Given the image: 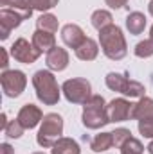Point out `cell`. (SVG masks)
<instances>
[{"label": "cell", "mask_w": 153, "mask_h": 154, "mask_svg": "<svg viewBox=\"0 0 153 154\" xmlns=\"http://www.w3.org/2000/svg\"><path fill=\"white\" fill-rule=\"evenodd\" d=\"M133 106L126 99H114L112 102L106 104V115L110 122H126L133 115Z\"/></svg>", "instance_id": "cell-9"}, {"label": "cell", "mask_w": 153, "mask_h": 154, "mask_svg": "<svg viewBox=\"0 0 153 154\" xmlns=\"http://www.w3.org/2000/svg\"><path fill=\"white\" fill-rule=\"evenodd\" d=\"M99 43H101L103 54L112 61H119L128 54L124 34H122L121 27H117L114 23L105 27L103 31H99Z\"/></svg>", "instance_id": "cell-1"}, {"label": "cell", "mask_w": 153, "mask_h": 154, "mask_svg": "<svg viewBox=\"0 0 153 154\" xmlns=\"http://www.w3.org/2000/svg\"><path fill=\"white\" fill-rule=\"evenodd\" d=\"M144 147L137 138H130L122 147H121V154H142Z\"/></svg>", "instance_id": "cell-25"}, {"label": "cell", "mask_w": 153, "mask_h": 154, "mask_svg": "<svg viewBox=\"0 0 153 154\" xmlns=\"http://www.w3.org/2000/svg\"><path fill=\"white\" fill-rule=\"evenodd\" d=\"M16 118L20 120V124H22L25 129H33V127H36L40 122L43 120V113H41V109H40L38 106H34V104H25V106H22V109L18 111Z\"/></svg>", "instance_id": "cell-11"}, {"label": "cell", "mask_w": 153, "mask_h": 154, "mask_svg": "<svg viewBox=\"0 0 153 154\" xmlns=\"http://www.w3.org/2000/svg\"><path fill=\"white\" fill-rule=\"evenodd\" d=\"M61 39H63V43L67 47H70V48L76 50L77 47L86 39V36H85V32H83V29L79 25H76V23H67L61 29Z\"/></svg>", "instance_id": "cell-13"}, {"label": "cell", "mask_w": 153, "mask_h": 154, "mask_svg": "<svg viewBox=\"0 0 153 154\" xmlns=\"http://www.w3.org/2000/svg\"><path fill=\"white\" fill-rule=\"evenodd\" d=\"M58 27H60L58 18L54 14H50V13H43L38 20H36V29H41V31H47V32H52L54 34L58 31Z\"/></svg>", "instance_id": "cell-22"}, {"label": "cell", "mask_w": 153, "mask_h": 154, "mask_svg": "<svg viewBox=\"0 0 153 154\" xmlns=\"http://www.w3.org/2000/svg\"><path fill=\"white\" fill-rule=\"evenodd\" d=\"M58 2H60V0H27V4L31 5L33 11H41V13L52 9V7H56Z\"/></svg>", "instance_id": "cell-27"}, {"label": "cell", "mask_w": 153, "mask_h": 154, "mask_svg": "<svg viewBox=\"0 0 153 154\" xmlns=\"http://www.w3.org/2000/svg\"><path fill=\"white\" fill-rule=\"evenodd\" d=\"M33 45L41 50V52H49L56 47V38L52 32H47V31H41V29H36L34 34H33Z\"/></svg>", "instance_id": "cell-14"}, {"label": "cell", "mask_w": 153, "mask_h": 154, "mask_svg": "<svg viewBox=\"0 0 153 154\" xmlns=\"http://www.w3.org/2000/svg\"><path fill=\"white\" fill-rule=\"evenodd\" d=\"M33 86L36 90V97L45 106H54L60 100V86L56 77L49 70H38L33 75Z\"/></svg>", "instance_id": "cell-2"}, {"label": "cell", "mask_w": 153, "mask_h": 154, "mask_svg": "<svg viewBox=\"0 0 153 154\" xmlns=\"http://www.w3.org/2000/svg\"><path fill=\"white\" fill-rule=\"evenodd\" d=\"M22 22H24V16H22L18 11L4 7V9L0 11V38L7 39L9 34H11V31L16 29Z\"/></svg>", "instance_id": "cell-10"}, {"label": "cell", "mask_w": 153, "mask_h": 154, "mask_svg": "<svg viewBox=\"0 0 153 154\" xmlns=\"http://www.w3.org/2000/svg\"><path fill=\"white\" fill-rule=\"evenodd\" d=\"M0 4H2L4 7H7V9L18 11V13L24 16V20L31 18V14H33V9H31V5L27 4V0H0Z\"/></svg>", "instance_id": "cell-21"}, {"label": "cell", "mask_w": 153, "mask_h": 154, "mask_svg": "<svg viewBox=\"0 0 153 154\" xmlns=\"http://www.w3.org/2000/svg\"><path fill=\"white\" fill-rule=\"evenodd\" d=\"M61 133H63V118L58 113H47L41 120L36 142L40 147L49 149L61 138Z\"/></svg>", "instance_id": "cell-4"}, {"label": "cell", "mask_w": 153, "mask_h": 154, "mask_svg": "<svg viewBox=\"0 0 153 154\" xmlns=\"http://www.w3.org/2000/svg\"><path fill=\"white\" fill-rule=\"evenodd\" d=\"M0 54H2V63H0V66L5 70L7 65H9V63H7V50H5V48H0Z\"/></svg>", "instance_id": "cell-30"}, {"label": "cell", "mask_w": 153, "mask_h": 154, "mask_svg": "<svg viewBox=\"0 0 153 154\" xmlns=\"http://www.w3.org/2000/svg\"><path fill=\"white\" fill-rule=\"evenodd\" d=\"M126 29L130 31V34L137 36L141 32H144L146 29V16L139 11H133L126 16Z\"/></svg>", "instance_id": "cell-17"}, {"label": "cell", "mask_w": 153, "mask_h": 154, "mask_svg": "<svg viewBox=\"0 0 153 154\" xmlns=\"http://www.w3.org/2000/svg\"><path fill=\"white\" fill-rule=\"evenodd\" d=\"M110 147H114V138H112V133H99L92 138L90 142V149L94 152H105L108 151Z\"/></svg>", "instance_id": "cell-19"}, {"label": "cell", "mask_w": 153, "mask_h": 154, "mask_svg": "<svg viewBox=\"0 0 153 154\" xmlns=\"http://www.w3.org/2000/svg\"><path fill=\"white\" fill-rule=\"evenodd\" d=\"M133 120H144V118H153V99L150 97H141V100L133 106Z\"/></svg>", "instance_id": "cell-18"}, {"label": "cell", "mask_w": 153, "mask_h": 154, "mask_svg": "<svg viewBox=\"0 0 153 154\" xmlns=\"http://www.w3.org/2000/svg\"><path fill=\"white\" fill-rule=\"evenodd\" d=\"M33 154H45V152H33Z\"/></svg>", "instance_id": "cell-36"}, {"label": "cell", "mask_w": 153, "mask_h": 154, "mask_svg": "<svg viewBox=\"0 0 153 154\" xmlns=\"http://www.w3.org/2000/svg\"><path fill=\"white\" fill-rule=\"evenodd\" d=\"M4 131H5V134H7L9 138H20V136L24 134L25 127L20 124V120H18V118H15V120H11V122L7 124V127H5Z\"/></svg>", "instance_id": "cell-26"}, {"label": "cell", "mask_w": 153, "mask_h": 154, "mask_svg": "<svg viewBox=\"0 0 153 154\" xmlns=\"http://www.w3.org/2000/svg\"><path fill=\"white\" fill-rule=\"evenodd\" d=\"M7 124H9V122L5 120V113H2V115H0V127H2V129H5V127H7Z\"/></svg>", "instance_id": "cell-32"}, {"label": "cell", "mask_w": 153, "mask_h": 154, "mask_svg": "<svg viewBox=\"0 0 153 154\" xmlns=\"http://www.w3.org/2000/svg\"><path fill=\"white\" fill-rule=\"evenodd\" d=\"M45 63L49 66V70H54V72H61L69 66V52L61 47H54L52 50L47 52V57H45Z\"/></svg>", "instance_id": "cell-12"}, {"label": "cell", "mask_w": 153, "mask_h": 154, "mask_svg": "<svg viewBox=\"0 0 153 154\" xmlns=\"http://www.w3.org/2000/svg\"><path fill=\"white\" fill-rule=\"evenodd\" d=\"M148 11H150V14L153 16V0L150 2V4H148Z\"/></svg>", "instance_id": "cell-33"}, {"label": "cell", "mask_w": 153, "mask_h": 154, "mask_svg": "<svg viewBox=\"0 0 153 154\" xmlns=\"http://www.w3.org/2000/svg\"><path fill=\"white\" fill-rule=\"evenodd\" d=\"M148 152H150V154H153V140H151V143L148 145Z\"/></svg>", "instance_id": "cell-34"}, {"label": "cell", "mask_w": 153, "mask_h": 154, "mask_svg": "<svg viewBox=\"0 0 153 154\" xmlns=\"http://www.w3.org/2000/svg\"><path fill=\"white\" fill-rule=\"evenodd\" d=\"M9 52H11V56H13L18 63H24V65L34 63L40 57V54H41V50H38L33 43H29L25 38L16 39V41L13 43V47L9 48Z\"/></svg>", "instance_id": "cell-8"}, {"label": "cell", "mask_w": 153, "mask_h": 154, "mask_svg": "<svg viewBox=\"0 0 153 154\" xmlns=\"http://www.w3.org/2000/svg\"><path fill=\"white\" fill-rule=\"evenodd\" d=\"M99 54V45L92 38H86L79 47L76 48V56L81 61H94Z\"/></svg>", "instance_id": "cell-15"}, {"label": "cell", "mask_w": 153, "mask_h": 154, "mask_svg": "<svg viewBox=\"0 0 153 154\" xmlns=\"http://www.w3.org/2000/svg\"><path fill=\"white\" fill-rule=\"evenodd\" d=\"M90 22H92V27H94V29L103 31L105 27H108V25L114 23V16H112L108 11H105V9H97V11H94Z\"/></svg>", "instance_id": "cell-20"}, {"label": "cell", "mask_w": 153, "mask_h": 154, "mask_svg": "<svg viewBox=\"0 0 153 154\" xmlns=\"http://www.w3.org/2000/svg\"><path fill=\"white\" fill-rule=\"evenodd\" d=\"M0 84H2L5 97L15 99V97L22 95V91L25 90L27 77L22 70H4V74L0 75Z\"/></svg>", "instance_id": "cell-7"}, {"label": "cell", "mask_w": 153, "mask_h": 154, "mask_svg": "<svg viewBox=\"0 0 153 154\" xmlns=\"http://www.w3.org/2000/svg\"><path fill=\"white\" fill-rule=\"evenodd\" d=\"M139 133L144 138H153V118L139 120Z\"/></svg>", "instance_id": "cell-28"}, {"label": "cell", "mask_w": 153, "mask_h": 154, "mask_svg": "<svg viewBox=\"0 0 153 154\" xmlns=\"http://www.w3.org/2000/svg\"><path fill=\"white\" fill-rule=\"evenodd\" d=\"M135 56L137 57H141V59H146V57H150L153 56V39H144V41H139L137 45H135Z\"/></svg>", "instance_id": "cell-23"}, {"label": "cell", "mask_w": 153, "mask_h": 154, "mask_svg": "<svg viewBox=\"0 0 153 154\" xmlns=\"http://www.w3.org/2000/svg\"><path fill=\"white\" fill-rule=\"evenodd\" d=\"M112 138H114V147L121 149V147L132 138V133H130V129H126V127H119V129L112 131Z\"/></svg>", "instance_id": "cell-24"}, {"label": "cell", "mask_w": 153, "mask_h": 154, "mask_svg": "<svg viewBox=\"0 0 153 154\" xmlns=\"http://www.w3.org/2000/svg\"><path fill=\"white\" fill-rule=\"evenodd\" d=\"M150 39H153V25H151V29H150Z\"/></svg>", "instance_id": "cell-35"}, {"label": "cell", "mask_w": 153, "mask_h": 154, "mask_svg": "<svg viewBox=\"0 0 153 154\" xmlns=\"http://www.w3.org/2000/svg\"><path fill=\"white\" fill-rule=\"evenodd\" d=\"M0 152L2 154H15V149H13L9 143H2V145H0Z\"/></svg>", "instance_id": "cell-31"}, {"label": "cell", "mask_w": 153, "mask_h": 154, "mask_svg": "<svg viewBox=\"0 0 153 154\" xmlns=\"http://www.w3.org/2000/svg\"><path fill=\"white\" fill-rule=\"evenodd\" d=\"M61 91L65 99L72 104H85L92 97V86L83 77H74V79L65 81L61 86Z\"/></svg>", "instance_id": "cell-6"}, {"label": "cell", "mask_w": 153, "mask_h": 154, "mask_svg": "<svg viewBox=\"0 0 153 154\" xmlns=\"http://www.w3.org/2000/svg\"><path fill=\"white\" fill-rule=\"evenodd\" d=\"M105 81H106V86L112 91H119V93H122V95H126L130 99H133V97H139V99L144 97V91H146L144 86L141 82H137V81L128 79V74L110 72Z\"/></svg>", "instance_id": "cell-5"}, {"label": "cell", "mask_w": 153, "mask_h": 154, "mask_svg": "<svg viewBox=\"0 0 153 154\" xmlns=\"http://www.w3.org/2000/svg\"><path fill=\"white\" fill-rule=\"evenodd\" d=\"M83 125L86 129H101L106 125L110 120L106 115V102L101 95H92L85 104H83Z\"/></svg>", "instance_id": "cell-3"}, {"label": "cell", "mask_w": 153, "mask_h": 154, "mask_svg": "<svg viewBox=\"0 0 153 154\" xmlns=\"http://www.w3.org/2000/svg\"><path fill=\"white\" fill-rule=\"evenodd\" d=\"M50 154H81L79 143L72 138H60L52 147H50Z\"/></svg>", "instance_id": "cell-16"}, {"label": "cell", "mask_w": 153, "mask_h": 154, "mask_svg": "<svg viewBox=\"0 0 153 154\" xmlns=\"http://www.w3.org/2000/svg\"><path fill=\"white\" fill-rule=\"evenodd\" d=\"M105 2H106V5L112 7V9H121V7H124V5L128 4V0H105Z\"/></svg>", "instance_id": "cell-29"}]
</instances>
